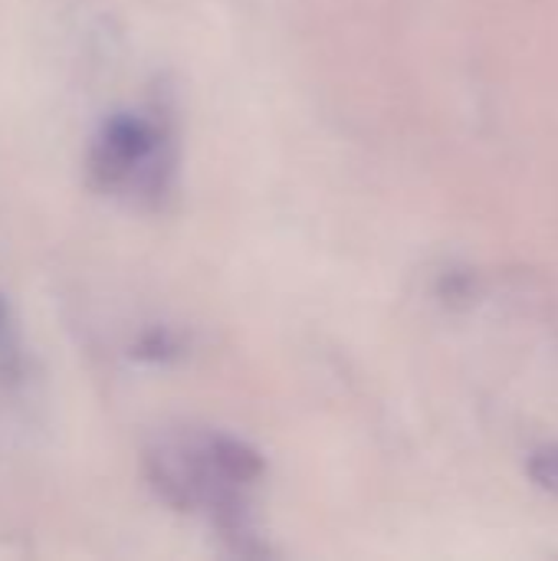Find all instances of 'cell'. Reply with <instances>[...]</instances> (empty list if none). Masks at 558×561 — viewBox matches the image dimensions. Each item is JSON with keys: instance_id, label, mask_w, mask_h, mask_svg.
<instances>
[{"instance_id": "1", "label": "cell", "mask_w": 558, "mask_h": 561, "mask_svg": "<svg viewBox=\"0 0 558 561\" xmlns=\"http://www.w3.org/2000/svg\"><path fill=\"white\" fill-rule=\"evenodd\" d=\"M158 145V135L148 122L141 118H115L105 125L99 145H95V154H92V171L109 181V184H118L125 181L138 164H145L151 158Z\"/></svg>"}, {"instance_id": "2", "label": "cell", "mask_w": 558, "mask_h": 561, "mask_svg": "<svg viewBox=\"0 0 558 561\" xmlns=\"http://www.w3.org/2000/svg\"><path fill=\"white\" fill-rule=\"evenodd\" d=\"M529 480L558 496V444H546L529 457Z\"/></svg>"}, {"instance_id": "3", "label": "cell", "mask_w": 558, "mask_h": 561, "mask_svg": "<svg viewBox=\"0 0 558 561\" xmlns=\"http://www.w3.org/2000/svg\"><path fill=\"white\" fill-rule=\"evenodd\" d=\"M0 325H3V306H0Z\"/></svg>"}]
</instances>
